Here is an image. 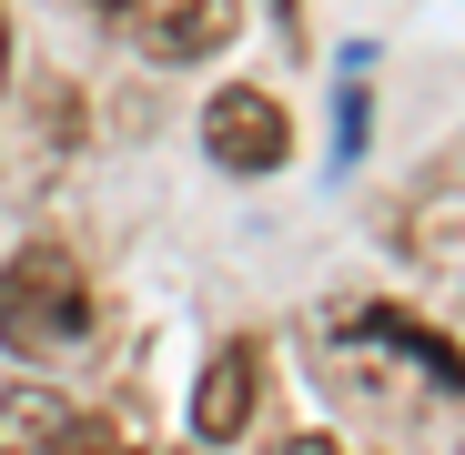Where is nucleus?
Returning a JSON list of instances; mask_svg holds the SVG:
<instances>
[{
    "label": "nucleus",
    "mask_w": 465,
    "mask_h": 455,
    "mask_svg": "<svg viewBox=\"0 0 465 455\" xmlns=\"http://www.w3.org/2000/svg\"><path fill=\"white\" fill-rule=\"evenodd\" d=\"M203 142H213V163H223V173H273L283 152H293V122H283V102H273V92L232 82V92H213V102H203Z\"/></svg>",
    "instance_id": "2"
},
{
    "label": "nucleus",
    "mask_w": 465,
    "mask_h": 455,
    "mask_svg": "<svg viewBox=\"0 0 465 455\" xmlns=\"http://www.w3.org/2000/svg\"><path fill=\"white\" fill-rule=\"evenodd\" d=\"M0 82H11V21H0Z\"/></svg>",
    "instance_id": "8"
},
{
    "label": "nucleus",
    "mask_w": 465,
    "mask_h": 455,
    "mask_svg": "<svg viewBox=\"0 0 465 455\" xmlns=\"http://www.w3.org/2000/svg\"><path fill=\"white\" fill-rule=\"evenodd\" d=\"M51 455H132V435H122L112 415H61V435H51Z\"/></svg>",
    "instance_id": "6"
},
{
    "label": "nucleus",
    "mask_w": 465,
    "mask_h": 455,
    "mask_svg": "<svg viewBox=\"0 0 465 455\" xmlns=\"http://www.w3.org/2000/svg\"><path fill=\"white\" fill-rule=\"evenodd\" d=\"M253 385H263V354L253 344H223L203 364V385H193V435L203 445H232V435L253 425Z\"/></svg>",
    "instance_id": "3"
},
{
    "label": "nucleus",
    "mask_w": 465,
    "mask_h": 455,
    "mask_svg": "<svg viewBox=\"0 0 465 455\" xmlns=\"http://www.w3.org/2000/svg\"><path fill=\"white\" fill-rule=\"evenodd\" d=\"M92 11H132V0H92Z\"/></svg>",
    "instance_id": "9"
},
{
    "label": "nucleus",
    "mask_w": 465,
    "mask_h": 455,
    "mask_svg": "<svg viewBox=\"0 0 465 455\" xmlns=\"http://www.w3.org/2000/svg\"><path fill=\"white\" fill-rule=\"evenodd\" d=\"M92 334V283L61 243H31L0 263V344L11 354H61Z\"/></svg>",
    "instance_id": "1"
},
{
    "label": "nucleus",
    "mask_w": 465,
    "mask_h": 455,
    "mask_svg": "<svg viewBox=\"0 0 465 455\" xmlns=\"http://www.w3.org/2000/svg\"><path fill=\"white\" fill-rule=\"evenodd\" d=\"M61 435V395L51 385H11L0 395V455H51Z\"/></svg>",
    "instance_id": "5"
},
{
    "label": "nucleus",
    "mask_w": 465,
    "mask_h": 455,
    "mask_svg": "<svg viewBox=\"0 0 465 455\" xmlns=\"http://www.w3.org/2000/svg\"><path fill=\"white\" fill-rule=\"evenodd\" d=\"M283 455H344V445H334V435H293Z\"/></svg>",
    "instance_id": "7"
},
{
    "label": "nucleus",
    "mask_w": 465,
    "mask_h": 455,
    "mask_svg": "<svg viewBox=\"0 0 465 455\" xmlns=\"http://www.w3.org/2000/svg\"><path fill=\"white\" fill-rule=\"evenodd\" d=\"M232 21H243V0H152L142 41H152V61H203L232 41Z\"/></svg>",
    "instance_id": "4"
}]
</instances>
